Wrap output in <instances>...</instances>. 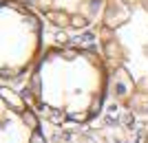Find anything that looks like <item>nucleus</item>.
<instances>
[{
	"label": "nucleus",
	"mask_w": 148,
	"mask_h": 143,
	"mask_svg": "<svg viewBox=\"0 0 148 143\" xmlns=\"http://www.w3.org/2000/svg\"><path fill=\"white\" fill-rule=\"evenodd\" d=\"M97 42L113 93L148 110V0H106Z\"/></svg>",
	"instance_id": "2"
},
{
	"label": "nucleus",
	"mask_w": 148,
	"mask_h": 143,
	"mask_svg": "<svg viewBox=\"0 0 148 143\" xmlns=\"http://www.w3.org/2000/svg\"><path fill=\"white\" fill-rule=\"evenodd\" d=\"M106 81L108 68L99 51L53 49L36 66L25 97H33L53 123L86 121L99 110Z\"/></svg>",
	"instance_id": "1"
},
{
	"label": "nucleus",
	"mask_w": 148,
	"mask_h": 143,
	"mask_svg": "<svg viewBox=\"0 0 148 143\" xmlns=\"http://www.w3.org/2000/svg\"><path fill=\"white\" fill-rule=\"evenodd\" d=\"M36 9L44 18L64 29H86L99 11L102 0H13Z\"/></svg>",
	"instance_id": "4"
},
{
	"label": "nucleus",
	"mask_w": 148,
	"mask_h": 143,
	"mask_svg": "<svg viewBox=\"0 0 148 143\" xmlns=\"http://www.w3.org/2000/svg\"><path fill=\"white\" fill-rule=\"evenodd\" d=\"M2 29L16 33L18 37L2 33V75H20L38 57L40 49V20L29 7L5 0L2 2Z\"/></svg>",
	"instance_id": "3"
}]
</instances>
